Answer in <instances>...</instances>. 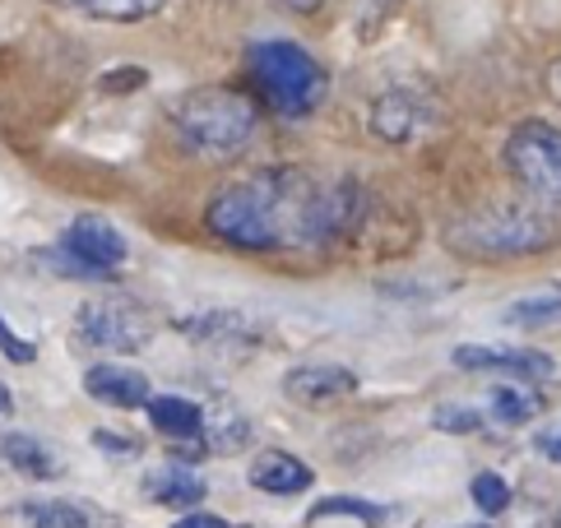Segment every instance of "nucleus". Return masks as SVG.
I'll use <instances>...</instances> for the list:
<instances>
[{
  "label": "nucleus",
  "instance_id": "0eeeda50",
  "mask_svg": "<svg viewBox=\"0 0 561 528\" xmlns=\"http://www.w3.org/2000/svg\"><path fill=\"white\" fill-rule=\"evenodd\" d=\"M75 338L103 353H139L153 338V320H149V307H139L135 297H122V292L89 297L75 311Z\"/></svg>",
  "mask_w": 561,
  "mask_h": 528
},
{
  "label": "nucleus",
  "instance_id": "393cba45",
  "mask_svg": "<svg viewBox=\"0 0 561 528\" xmlns=\"http://www.w3.org/2000/svg\"><path fill=\"white\" fill-rule=\"evenodd\" d=\"M0 353H5L14 367H28V361L37 357V343H28V338H19L10 324H5V315H0Z\"/></svg>",
  "mask_w": 561,
  "mask_h": 528
},
{
  "label": "nucleus",
  "instance_id": "9d476101",
  "mask_svg": "<svg viewBox=\"0 0 561 528\" xmlns=\"http://www.w3.org/2000/svg\"><path fill=\"white\" fill-rule=\"evenodd\" d=\"M455 367L459 371H511L519 380H548L552 357L529 353V348H483V343H459Z\"/></svg>",
  "mask_w": 561,
  "mask_h": 528
},
{
  "label": "nucleus",
  "instance_id": "b1692460",
  "mask_svg": "<svg viewBox=\"0 0 561 528\" xmlns=\"http://www.w3.org/2000/svg\"><path fill=\"white\" fill-rule=\"evenodd\" d=\"M436 426L440 432H455V436H469L483 426V417H478L473 409H455V403H446V409H436Z\"/></svg>",
  "mask_w": 561,
  "mask_h": 528
},
{
  "label": "nucleus",
  "instance_id": "2eb2a0df",
  "mask_svg": "<svg viewBox=\"0 0 561 528\" xmlns=\"http://www.w3.org/2000/svg\"><path fill=\"white\" fill-rule=\"evenodd\" d=\"M205 478L186 463H163V469H153L145 478V496L158 501V505H172V510H195L199 501H205Z\"/></svg>",
  "mask_w": 561,
  "mask_h": 528
},
{
  "label": "nucleus",
  "instance_id": "ddd939ff",
  "mask_svg": "<svg viewBox=\"0 0 561 528\" xmlns=\"http://www.w3.org/2000/svg\"><path fill=\"white\" fill-rule=\"evenodd\" d=\"M145 413L153 432L168 440H199V432H205V409L186 394H149Z\"/></svg>",
  "mask_w": 561,
  "mask_h": 528
},
{
  "label": "nucleus",
  "instance_id": "39448f33",
  "mask_svg": "<svg viewBox=\"0 0 561 528\" xmlns=\"http://www.w3.org/2000/svg\"><path fill=\"white\" fill-rule=\"evenodd\" d=\"M130 241L116 222L98 214H79L70 228L61 232L51 251L37 255V264H47L56 278H79V283H107L126 264Z\"/></svg>",
  "mask_w": 561,
  "mask_h": 528
},
{
  "label": "nucleus",
  "instance_id": "aec40b11",
  "mask_svg": "<svg viewBox=\"0 0 561 528\" xmlns=\"http://www.w3.org/2000/svg\"><path fill=\"white\" fill-rule=\"evenodd\" d=\"M548 409V399L538 390H515V384H496L492 390V417L506 426H525Z\"/></svg>",
  "mask_w": 561,
  "mask_h": 528
},
{
  "label": "nucleus",
  "instance_id": "4468645a",
  "mask_svg": "<svg viewBox=\"0 0 561 528\" xmlns=\"http://www.w3.org/2000/svg\"><path fill=\"white\" fill-rule=\"evenodd\" d=\"M176 330L199 343H224V348H247V343L260 338V330L242 311H195L186 320H176Z\"/></svg>",
  "mask_w": 561,
  "mask_h": 528
},
{
  "label": "nucleus",
  "instance_id": "7c9ffc66",
  "mask_svg": "<svg viewBox=\"0 0 561 528\" xmlns=\"http://www.w3.org/2000/svg\"><path fill=\"white\" fill-rule=\"evenodd\" d=\"M288 10H302V14H316L320 10V0H284Z\"/></svg>",
  "mask_w": 561,
  "mask_h": 528
},
{
  "label": "nucleus",
  "instance_id": "bb28decb",
  "mask_svg": "<svg viewBox=\"0 0 561 528\" xmlns=\"http://www.w3.org/2000/svg\"><path fill=\"white\" fill-rule=\"evenodd\" d=\"M93 450H103L112 459H139V440L116 436V432H93Z\"/></svg>",
  "mask_w": 561,
  "mask_h": 528
},
{
  "label": "nucleus",
  "instance_id": "473e14b6",
  "mask_svg": "<svg viewBox=\"0 0 561 528\" xmlns=\"http://www.w3.org/2000/svg\"><path fill=\"white\" fill-rule=\"evenodd\" d=\"M371 5H376V10H390V5H394V0H371Z\"/></svg>",
  "mask_w": 561,
  "mask_h": 528
},
{
  "label": "nucleus",
  "instance_id": "1a4fd4ad",
  "mask_svg": "<svg viewBox=\"0 0 561 528\" xmlns=\"http://www.w3.org/2000/svg\"><path fill=\"white\" fill-rule=\"evenodd\" d=\"M84 394L93 403H107V409H145L149 394H153V384L145 371H135V367H116V361H98V367L84 371Z\"/></svg>",
  "mask_w": 561,
  "mask_h": 528
},
{
  "label": "nucleus",
  "instance_id": "4be33fe9",
  "mask_svg": "<svg viewBox=\"0 0 561 528\" xmlns=\"http://www.w3.org/2000/svg\"><path fill=\"white\" fill-rule=\"evenodd\" d=\"M548 320H561V292L519 297V301L506 307V324H548Z\"/></svg>",
  "mask_w": 561,
  "mask_h": 528
},
{
  "label": "nucleus",
  "instance_id": "2f4dec72",
  "mask_svg": "<svg viewBox=\"0 0 561 528\" xmlns=\"http://www.w3.org/2000/svg\"><path fill=\"white\" fill-rule=\"evenodd\" d=\"M10 413H14V399H10L5 384H0V417H10Z\"/></svg>",
  "mask_w": 561,
  "mask_h": 528
},
{
  "label": "nucleus",
  "instance_id": "f257e3e1",
  "mask_svg": "<svg viewBox=\"0 0 561 528\" xmlns=\"http://www.w3.org/2000/svg\"><path fill=\"white\" fill-rule=\"evenodd\" d=\"M367 199L353 181H316L293 162H274L228 181L205 205V228L237 251H302L348 237Z\"/></svg>",
  "mask_w": 561,
  "mask_h": 528
},
{
  "label": "nucleus",
  "instance_id": "c756f323",
  "mask_svg": "<svg viewBox=\"0 0 561 528\" xmlns=\"http://www.w3.org/2000/svg\"><path fill=\"white\" fill-rule=\"evenodd\" d=\"M548 93L557 97V107H561V56L552 60V70H548Z\"/></svg>",
  "mask_w": 561,
  "mask_h": 528
},
{
  "label": "nucleus",
  "instance_id": "20e7f679",
  "mask_svg": "<svg viewBox=\"0 0 561 528\" xmlns=\"http://www.w3.org/2000/svg\"><path fill=\"white\" fill-rule=\"evenodd\" d=\"M251 79L260 97L278 112V116H311L330 93V74L325 66L297 43H284V37H270V43H255L251 47Z\"/></svg>",
  "mask_w": 561,
  "mask_h": 528
},
{
  "label": "nucleus",
  "instance_id": "412c9836",
  "mask_svg": "<svg viewBox=\"0 0 561 528\" xmlns=\"http://www.w3.org/2000/svg\"><path fill=\"white\" fill-rule=\"evenodd\" d=\"M339 515H348V519H357V524H367V528H376V524H386V510L380 505H371V501H363V496H325V501H316L311 505V524H320V519H339Z\"/></svg>",
  "mask_w": 561,
  "mask_h": 528
},
{
  "label": "nucleus",
  "instance_id": "7ed1b4c3",
  "mask_svg": "<svg viewBox=\"0 0 561 528\" xmlns=\"http://www.w3.org/2000/svg\"><path fill=\"white\" fill-rule=\"evenodd\" d=\"M450 251L469 260H519L538 255L557 241V228L543 205H483L446 228Z\"/></svg>",
  "mask_w": 561,
  "mask_h": 528
},
{
  "label": "nucleus",
  "instance_id": "f03ea898",
  "mask_svg": "<svg viewBox=\"0 0 561 528\" xmlns=\"http://www.w3.org/2000/svg\"><path fill=\"white\" fill-rule=\"evenodd\" d=\"M168 120L176 139L205 162H237L260 130V107L242 89H191L168 107Z\"/></svg>",
  "mask_w": 561,
  "mask_h": 528
},
{
  "label": "nucleus",
  "instance_id": "f8f14e48",
  "mask_svg": "<svg viewBox=\"0 0 561 528\" xmlns=\"http://www.w3.org/2000/svg\"><path fill=\"white\" fill-rule=\"evenodd\" d=\"M357 390V376L348 367H297L284 376V394L307 403V409H325V403H339Z\"/></svg>",
  "mask_w": 561,
  "mask_h": 528
},
{
  "label": "nucleus",
  "instance_id": "5701e85b",
  "mask_svg": "<svg viewBox=\"0 0 561 528\" xmlns=\"http://www.w3.org/2000/svg\"><path fill=\"white\" fill-rule=\"evenodd\" d=\"M469 492H473V505H478L483 515H501V510L511 505V486L501 482L496 473H478Z\"/></svg>",
  "mask_w": 561,
  "mask_h": 528
},
{
  "label": "nucleus",
  "instance_id": "f3484780",
  "mask_svg": "<svg viewBox=\"0 0 561 528\" xmlns=\"http://www.w3.org/2000/svg\"><path fill=\"white\" fill-rule=\"evenodd\" d=\"M19 519L28 528H107L112 519L89 510L84 501H24Z\"/></svg>",
  "mask_w": 561,
  "mask_h": 528
},
{
  "label": "nucleus",
  "instance_id": "6ab92c4d",
  "mask_svg": "<svg viewBox=\"0 0 561 528\" xmlns=\"http://www.w3.org/2000/svg\"><path fill=\"white\" fill-rule=\"evenodd\" d=\"M56 5H66L84 19H98V24H139V19L163 10L168 0H56Z\"/></svg>",
  "mask_w": 561,
  "mask_h": 528
},
{
  "label": "nucleus",
  "instance_id": "dca6fc26",
  "mask_svg": "<svg viewBox=\"0 0 561 528\" xmlns=\"http://www.w3.org/2000/svg\"><path fill=\"white\" fill-rule=\"evenodd\" d=\"M0 459H5L14 473L33 478V482H56L66 473L61 459H56L37 436H24V432H5V436H0Z\"/></svg>",
  "mask_w": 561,
  "mask_h": 528
},
{
  "label": "nucleus",
  "instance_id": "6e6552de",
  "mask_svg": "<svg viewBox=\"0 0 561 528\" xmlns=\"http://www.w3.org/2000/svg\"><path fill=\"white\" fill-rule=\"evenodd\" d=\"M436 97L427 89H413V84H394L386 89L371 103L367 120H371V130L386 139V145H409V139H423L432 126H436Z\"/></svg>",
  "mask_w": 561,
  "mask_h": 528
},
{
  "label": "nucleus",
  "instance_id": "c85d7f7f",
  "mask_svg": "<svg viewBox=\"0 0 561 528\" xmlns=\"http://www.w3.org/2000/svg\"><path fill=\"white\" fill-rule=\"evenodd\" d=\"M538 450L561 463V422H557V426H548V432H538Z\"/></svg>",
  "mask_w": 561,
  "mask_h": 528
},
{
  "label": "nucleus",
  "instance_id": "9b49d317",
  "mask_svg": "<svg viewBox=\"0 0 561 528\" xmlns=\"http://www.w3.org/2000/svg\"><path fill=\"white\" fill-rule=\"evenodd\" d=\"M247 482L260 486V492H270V496H297V492H311L316 473H311L307 459H297L288 450H260L247 469Z\"/></svg>",
  "mask_w": 561,
  "mask_h": 528
},
{
  "label": "nucleus",
  "instance_id": "cd10ccee",
  "mask_svg": "<svg viewBox=\"0 0 561 528\" xmlns=\"http://www.w3.org/2000/svg\"><path fill=\"white\" fill-rule=\"evenodd\" d=\"M172 528H232L228 519H218V515H205V510H191L186 519H176Z\"/></svg>",
  "mask_w": 561,
  "mask_h": 528
},
{
  "label": "nucleus",
  "instance_id": "72a5a7b5",
  "mask_svg": "<svg viewBox=\"0 0 561 528\" xmlns=\"http://www.w3.org/2000/svg\"><path fill=\"white\" fill-rule=\"evenodd\" d=\"M469 528H483V524H469Z\"/></svg>",
  "mask_w": 561,
  "mask_h": 528
},
{
  "label": "nucleus",
  "instance_id": "a878e982",
  "mask_svg": "<svg viewBox=\"0 0 561 528\" xmlns=\"http://www.w3.org/2000/svg\"><path fill=\"white\" fill-rule=\"evenodd\" d=\"M145 84H149V74L135 70V66H122V70H107L103 74V93H135V89H145Z\"/></svg>",
  "mask_w": 561,
  "mask_h": 528
},
{
  "label": "nucleus",
  "instance_id": "a211bd4d",
  "mask_svg": "<svg viewBox=\"0 0 561 528\" xmlns=\"http://www.w3.org/2000/svg\"><path fill=\"white\" fill-rule=\"evenodd\" d=\"M251 417L242 409H232V403H224V409L205 413V432H199V440H205V450L214 455H237L242 445H251Z\"/></svg>",
  "mask_w": 561,
  "mask_h": 528
},
{
  "label": "nucleus",
  "instance_id": "423d86ee",
  "mask_svg": "<svg viewBox=\"0 0 561 528\" xmlns=\"http://www.w3.org/2000/svg\"><path fill=\"white\" fill-rule=\"evenodd\" d=\"M506 168L529 191L534 205L561 209V130L543 126V120L515 126L506 139Z\"/></svg>",
  "mask_w": 561,
  "mask_h": 528
}]
</instances>
